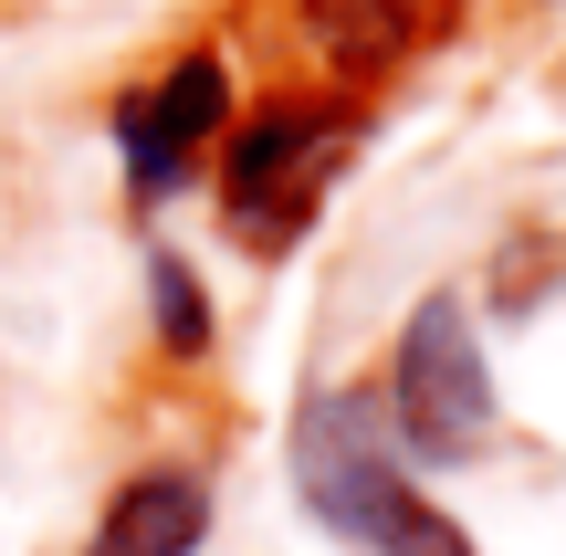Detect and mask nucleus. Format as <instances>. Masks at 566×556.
Here are the masks:
<instances>
[{"instance_id": "1", "label": "nucleus", "mask_w": 566, "mask_h": 556, "mask_svg": "<svg viewBox=\"0 0 566 556\" xmlns=\"http://www.w3.org/2000/svg\"><path fill=\"white\" fill-rule=\"evenodd\" d=\"M294 494L367 556H472V536L409 483L378 389H315L294 410Z\"/></svg>"}, {"instance_id": "2", "label": "nucleus", "mask_w": 566, "mask_h": 556, "mask_svg": "<svg viewBox=\"0 0 566 556\" xmlns=\"http://www.w3.org/2000/svg\"><path fill=\"white\" fill-rule=\"evenodd\" d=\"M346 147H357V105L346 95H283V105H263V116L221 147L231 231H242L252 252H283L304 221H315V200L336 189Z\"/></svg>"}, {"instance_id": "3", "label": "nucleus", "mask_w": 566, "mask_h": 556, "mask_svg": "<svg viewBox=\"0 0 566 556\" xmlns=\"http://www.w3.org/2000/svg\"><path fill=\"white\" fill-rule=\"evenodd\" d=\"M378 410H388V441L420 462H472L493 441V368H483V336H472L462 294H420V315L399 326Z\"/></svg>"}, {"instance_id": "4", "label": "nucleus", "mask_w": 566, "mask_h": 556, "mask_svg": "<svg viewBox=\"0 0 566 556\" xmlns=\"http://www.w3.org/2000/svg\"><path fill=\"white\" fill-rule=\"evenodd\" d=\"M221 116H231V63H221V53H179L147 95H126V105H116V147H126L137 200H179V189L210 168Z\"/></svg>"}, {"instance_id": "5", "label": "nucleus", "mask_w": 566, "mask_h": 556, "mask_svg": "<svg viewBox=\"0 0 566 556\" xmlns=\"http://www.w3.org/2000/svg\"><path fill=\"white\" fill-rule=\"evenodd\" d=\"M451 11L462 0H294V32L336 84H388L409 53H430Z\"/></svg>"}, {"instance_id": "6", "label": "nucleus", "mask_w": 566, "mask_h": 556, "mask_svg": "<svg viewBox=\"0 0 566 556\" xmlns=\"http://www.w3.org/2000/svg\"><path fill=\"white\" fill-rule=\"evenodd\" d=\"M200 536H210V483L179 473V462H158V473H137L105 504V525H95L84 556H200Z\"/></svg>"}, {"instance_id": "7", "label": "nucleus", "mask_w": 566, "mask_h": 556, "mask_svg": "<svg viewBox=\"0 0 566 556\" xmlns=\"http://www.w3.org/2000/svg\"><path fill=\"white\" fill-rule=\"evenodd\" d=\"M147 294H158V347H168V357H200V347H210L200 273H189L179 252H158V263H147Z\"/></svg>"}]
</instances>
